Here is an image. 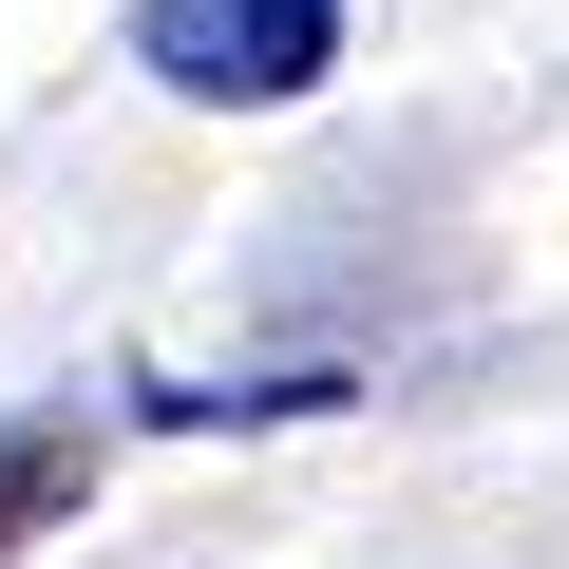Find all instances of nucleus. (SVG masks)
I'll list each match as a JSON object with an SVG mask.
<instances>
[{
  "label": "nucleus",
  "mask_w": 569,
  "mask_h": 569,
  "mask_svg": "<svg viewBox=\"0 0 569 569\" xmlns=\"http://www.w3.org/2000/svg\"><path fill=\"white\" fill-rule=\"evenodd\" d=\"M133 58L209 114H284L342 77V0H133Z\"/></svg>",
  "instance_id": "1"
},
{
  "label": "nucleus",
  "mask_w": 569,
  "mask_h": 569,
  "mask_svg": "<svg viewBox=\"0 0 569 569\" xmlns=\"http://www.w3.org/2000/svg\"><path fill=\"white\" fill-rule=\"evenodd\" d=\"M77 475H96V437H77V418H0V550L58 531V512H77Z\"/></svg>",
  "instance_id": "2"
},
{
  "label": "nucleus",
  "mask_w": 569,
  "mask_h": 569,
  "mask_svg": "<svg viewBox=\"0 0 569 569\" xmlns=\"http://www.w3.org/2000/svg\"><path fill=\"white\" fill-rule=\"evenodd\" d=\"M323 399H342L323 361H284V380H152L133 418H171V437H209V418H323Z\"/></svg>",
  "instance_id": "3"
}]
</instances>
